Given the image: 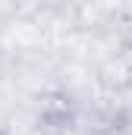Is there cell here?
<instances>
[{
    "instance_id": "obj_1",
    "label": "cell",
    "mask_w": 132,
    "mask_h": 135,
    "mask_svg": "<svg viewBox=\"0 0 132 135\" xmlns=\"http://www.w3.org/2000/svg\"><path fill=\"white\" fill-rule=\"evenodd\" d=\"M76 101L72 94L66 91H47L41 98V110H38V123L44 129H54V132H66L76 126Z\"/></svg>"
},
{
    "instance_id": "obj_2",
    "label": "cell",
    "mask_w": 132,
    "mask_h": 135,
    "mask_svg": "<svg viewBox=\"0 0 132 135\" xmlns=\"http://www.w3.org/2000/svg\"><path fill=\"white\" fill-rule=\"evenodd\" d=\"M0 135H10V132H6V129H0Z\"/></svg>"
}]
</instances>
